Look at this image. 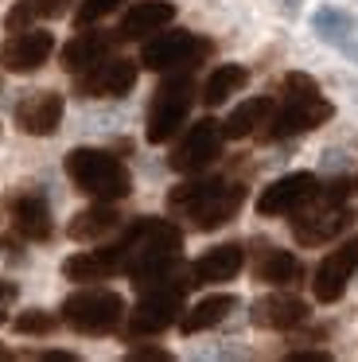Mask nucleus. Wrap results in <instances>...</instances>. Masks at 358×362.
Returning a JSON list of instances; mask_svg holds the SVG:
<instances>
[{
	"instance_id": "obj_1",
	"label": "nucleus",
	"mask_w": 358,
	"mask_h": 362,
	"mask_svg": "<svg viewBox=\"0 0 358 362\" xmlns=\"http://www.w3.org/2000/svg\"><path fill=\"white\" fill-rule=\"evenodd\" d=\"M121 245H125V273L132 276V284L152 288L179 261L183 234H179V226H171L163 218H140L125 230Z\"/></svg>"
},
{
	"instance_id": "obj_2",
	"label": "nucleus",
	"mask_w": 358,
	"mask_h": 362,
	"mask_svg": "<svg viewBox=\"0 0 358 362\" xmlns=\"http://www.w3.org/2000/svg\"><path fill=\"white\" fill-rule=\"evenodd\" d=\"M331 102L319 94L316 78L292 71L284 78V110L269 121L265 129V141H288V136H300V133H311L319 129L323 121H331Z\"/></svg>"
},
{
	"instance_id": "obj_3",
	"label": "nucleus",
	"mask_w": 358,
	"mask_h": 362,
	"mask_svg": "<svg viewBox=\"0 0 358 362\" xmlns=\"http://www.w3.org/2000/svg\"><path fill=\"white\" fill-rule=\"evenodd\" d=\"M67 175L82 195L98 199V203H117L132 191V175L117 156L101 148H74L67 152Z\"/></svg>"
},
{
	"instance_id": "obj_4",
	"label": "nucleus",
	"mask_w": 358,
	"mask_h": 362,
	"mask_svg": "<svg viewBox=\"0 0 358 362\" xmlns=\"http://www.w3.org/2000/svg\"><path fill=\"white\" fill-rule=\"evenodd\" d=\"M125 300L109 288H82L62 300V323L74 327L78 335H105L121 323Z\"/></svg>"
},
{
	"instance_id": "obj_5",
	"label": "nucleus",
	"mask_w": 358,
	"mask_h": 362,
	"mask_svg": "<svg viewBox=\"0 0 358 362\" xmlns=\"http://www.w3.org/2000/svg\"><path fill=\"white\" fill-rule=\"evenodd\" d=\"M191 102H195V82L191 74H171L160 90H156L152 105H148V129L144 136L152 144H163L179 133V125L187 121L191 113Z\"/></svg>"
},
{
	"instance_id": "obj_6",
	"label": "nucleus",
	"mask_w": 358,
	"mask_h": 362,
	"mask_svg": "<svg viewBox=\"0 0 358 362\" xmlns=\"http://www.w3.org/2000/svg\"><path fill=\"white\" fill-rule=\"evenodd\" d=\"M187 284L191 281H171L168 284V276H163L160 284L144 288V300L129 312V331L132 335H160V331H168L171 323L179 320V312H183Z\"/></svg>"
},
{
	"instance_id": "obj_7",
	"label": "nucleus",
	"mask_w": 358,
	"mask_h": 362,
	"mask_svg": "<svg viewBox=\"0 0 358 362\" xmlns=\"http://www.w3.org/2000/svg\"><path fill=\"white\" fill-rule=\"evenodd\" d=\"M207 55H210L207 40H195L191 32H163V35H156V40L144 43L140 63H144L148 71H191V66H199Z\"/></svg>"
},
{
	"instance_id": "obj_8",
	"label": "nucleus",
	"mask_w": 358,
	"mask_h": 362,
	"mask_svg": "<svg viewBox=\"0 0 358 362\" xmlns=\"http://www.w3.org/2000/svg\"><path fill=\"white\" fill-rule=\"evenodd\" d=\"M311 199H319V180L311 172H292V175L272 180L269 187L261 191V199H257V214H261V218L296 214V211H304Z\"/></svg>"
},
{
	"instance_id": "obj_9",
	"label": "nucleus",
	"mask_w": 358,
	"mask_h": 362,
	"mask_svg": "<svg viewBox=\"0 0 358 362\" xmlns=\"http://www.w3.org/2000/svg\"><path fill=\"white\" fill-rule=\"evenodd\" d=\"M222 141H226L222 125H218V121H210V117H202L199 125L187 129V136L179 141V148L171 152V160H168L171 172H183V175L202 172L207 164H214V160H218Z\"/></svg>"
},
{
	"instance_id": "obj_10",
	"label": "nucleus",
	"mask_w": 358,
	"mask_h": 362,
	"mask_svg": "<svg viewBox=\"0 0 358 362\" xmlns=\"http://www.w3.org/2000/svg\"><path fill=\"white\" fill-rule=\"evenodd\" d=\"M241 203H246V187H241V183L210 180L207 191L195 199L187 214H191V222H195L199 230H218V226H226V222H230L233 214L241 211Z\"/></svg>"
},
{
	"instance_id": "obj_11",
	"label": "nucleus",
	"mask_w": 358,
	"mask_h": 362,
	"mask_svg": "<svg viewBox=\"0 0 358 362\" xmlns=\"http://www.w3.org/2000/svg\"><path fill=\"white\" fill-rule=\"evenodd\" d=\"M354 269H358V238H350V242H342L339 250H331L319 261L316 281H311V292H316L319 304H335V300L347 292Z\"/></svg>"
},
{
	"instance_id": "obj_12",
	"label": "nucleus",
	"mask_w": 358,
	"mask_h": 362,
	"mask_svg": "<svg viewBox=\"0 0 358 362\" xmlns=\"http://www.w3.org/2000/svg\"><path fill=\"white\" fill-rule=\"evenodd\" d=\"M137 86V63L129 59H101L98 66L78 74V94L82 98H125L129 90Z\"/></svg>"
},
{
	"instance_id": "obj_13",
	"label": "nucleus",
	"mask_w": 358,
	"mask_h": 362,
	"mask_svg": "<svg viewBox=\"0 0 358 362\" xmlns=\"http://www.w3.org/2000/svg\"><path fill=\"white\" fill-rule=\"evenodd\" d=\"M54 51V35L51 32H35V28H23L12 40L0 47V66L8 74H31L51 59Z\"/></svg>"
},
{
	"instance_id": "obj_14",
	"label": "nucleus",
	"mask_w": 358,
	"mask_h": 362,
	"mask_svg": "<svg viewBox=\"0 0 358 362\" xmlns=\"http://www.w3.org/2000/svg\"><path fill=\"white\" fill-rule=\"evenodd\" d=\"M354 226V211L347 203H323V211L316 214H304V218H292V238L300 245H323V242H335L342 230Z\"/></svg>"
},
{
	"instance_id": "obj_15",
	"label": "nucleus",
	"mask_w": 358,
	"mask_h": 362,
	"mask_svg": "<svg viewBox=\"0 0 358 362\" xmlns=\"http://www.w3.org/2000/svg\"><path fill=\"white\" fill-rule=\"evenodd\" d=\"M16 125L28 136H51L62 125V98L54 90H39V94L23 98L16 105Z\"/></svg>"
},
{
	"instance_id": "obj_16",
	"label": "nucleus",
	"mask_w": 358,
	"mask_h": 362,
	"mask_svg": "<svg viewBox=\"0 0 358 362\" xmlns=\"http://www.w3.org/2000/svg\"><path fill=\"white\" fill-rule=\"evenodd\" d=\"M125 269V245L113 242L105 250H86L74 253V257L62 261V276L67 281H105V276L121 273Z\"/></svg>"
},
{
	"instance_id": "obj_17",
	"label": "nucleus",
	"mask_w": 358,
	"mask_h": 362,
	"mask_svg": "<svg viewBox=\"0 0 358 362\" xmlns=\"http://www.w3.org/2000/svg\"><path fill=\"white\" fill-rule=\"evenodd\" d=\"M171 20H175V4H168V0H140V4H132L125 12L121 28H117V40H144V35L168 28Z\"/></svg>"
},
{
	"instance_id": "obj_18",
	"label": "nucleus",
	"mask_w": 358,
	"mask_h": 362,
	"mask_svg": "<svg viewBox=\"0 0 358 362\" xmlns=\"http://www.w3.org/2000/svg\"><path fill=\"white\" fill-rule=\"evenodd\" d=\"M12 226L20 238L28 242H47L54 234V222H51V206H47L43 195L28 191V195L12 199Z\"/></svg>"
},
{
	"instance_id": "obj_19",
	"label": "nucleus",
	"mask_w": 358,
	"mask_h": 362,
	"mask_svg": "<svg viewBox=\"0 0 358 362\" xmlns=\"http://www.w3.org/2000/svg\"><path fill=\"white\" fill-rule=\"evenodd\" d=\"M246 265V250L241 245H218V250L202 253L199 261L191 265V284H222V281H233Z\"/></svg>"
},
{
	"instance_id": "obj_20",
	"label": "nucleus",
	"mask_w": 358,
	"mask_h": 362,
	"mask_svg": "<svg viewBox=\"0 0 358 362\" xmlns=\"http://www.w3.org/2000/svg\"><path fill=\"white\" fill-rule=\"evenodd\" d=\"M253 327H265V331H288V327H300L308 320V304L296 296H265L253 304Z\"/></svg>"
},
{
	"instance_id": "obj_21",
	"label": "nucleus",
	"mask_w": 358,
	"mask_h": 362,
	"mask_svg": "<svg viewBox=\"0 0 358 362\" xmlns=\"http://www.w3.org/2000/svg\"><path fill=\"white\" fill-rule=\"evenodd\" d=\"M109 43H113V40L101 35V32H78L74 40L62 47V71L82 74V71H90V66H98L101 59H105Z\"/></svg>"
},
{
	"instance_id": "obj_22",
	"label": "nucleus",
	"mask_w": 358,
	"mask_h": 362,
	"mask_svg": "<svg viewBox=\"0 0 358 362\" xmlns=\"http://www.w3.org/2000/svg\"><path fill=\"white\" fill-rule=\"evenodd\" d=\"M233 308H238V296H233V292H218V296L199 300V304L179 320V327H183V335H199V331H207V327H218Z\"/></svg>"
},
{
	"instance_id": "obj_23",
	"label": "nucleus",
	"mask_w": 358,
	"mask_h": 362,
	"mask_svg": "<svg viewBox=\"0 0 358 362\" xmlns=\"http://www.w3.org/2000/svg\"><path fill=\"white\" fill-rule=\"evenodd\" d=\"M300 276H304V265L284 250H269V245H265V253L257 257V281L272 284V288H288V284H296Z\"/></svg>"
},
{
	"instance_id": "obj_24",
	"label": "nucleus",
	"mask_w": 358,
	"mask_h": 362,
	"mask_svg": "<svg viewBox=\"0 0 358 362\" xmlns=\"http://www.w3.org/2000/svg\"><path fill=\"white\" fill-rule=\"evenodd\" d=\"M269 117H272V98H249V102H241L238 110L222 121V133L230 136V141H241V136L257 133V125H265Z\"/></svg>"
},
{
	"instance_id": "obj_25",
	"label": "nucleus",
	"mask_w": 358,
	"mask_h": 362,
	"mask_svg": "<svg viewBox=\"0 0 358 362\" xmlns=\"http://www.w3.org/2000/svg\"><path fill=\"white\" fill-rule=\"evenodd\" d=\"M117 222H121V214H117L109 203H101V206H90V211L74 214L70 226H67V234L74 238V242H98V238H105Z\"/></svg>"
},
{
	"instance_id": "obj_26",
	"label": "nucleus",
	"mask_w": 358,
	"mask_h": 362,
	"mask_svg": "<svg viewBox=\"0 0 358 362\" xmlns=\"http://www.w3.org/2000/svg\"><path fill=\"white\" fill-rule=\"evenodd\" d=\"M70 4H74V0H20V4L4 16V24H8V32H23V28H31L35 20L62 16Z\"/></svg>"
},
{
	"instance_id": "obj_27",
	"label": "nucleus",
	"mask_w": 358,
	"mask_h": 362,
	"mask_svg": "<svg viewBox=\"0 0 358 362\" xmlns=\"http://www.w3.org/2000/svg\"><path fill=\"white\" fill-rule=\"evenodd\" d=\"M246 82H249V71H246V66H238V63L218 66V71L207 78V86H202V102H207V105H222L226 98L238 94Z\"/></svg>"
},
{
	"instance_id": "obj_28",
	"label": "nucleus",
	"mask_w": 358,
	"mask_h": 362,
	"mask_svg": "<svg viewBox=\"0 0 358 362\" xmlns=\"http://www.w3.org/2000/svg\"><path fill=\"white\" fill-rule=\"evenodd\" d=\"M316 28H319V35H323V40L342 43V35L350 32V20L342 16V12H335V8H319L316 12ZM342 47H347V43H342Z\"/></svg>"
},
{
	"instance_id": "obj_29",
	"label": "nucleus",
	"mask_w": 358,
	"mask_h": 362,
	"mask_svg": "<svg viewBox=\"0 0 358 362\" xmlns=\"http://www.w3.org/2000/svg\"><path fill=\"white\" fill-rule=\"evenodd\" d=\"M12 327L20 331V335H51V331L59 327V320L47 315V312H23V315H16Z\"/></svg>"
},
{
	"instance_id": "obj_30",
	"label": "nucleus",
	"mask_w": 358,
	"mask_h": 362,
	"mask_svg": "<svg viewBox=\"0 0 358 362\" xmlns=\"http://www.w3.org/2000/svg\"><path fill=\"white\" fill-rule=\"evenodd\" d=\"M117 4H121V0H82V4H78V12H74V24L78 28L98 24V20H105L109 12H117Z\"/></svg>"
},
{
	"instance_id": "obj_31",
	"label": "nucleus",
	"mask_w": 358,
	"mask_h": 362,
	"mask_svg": "<svg viewBox=\"0 0 358 362\" xmlns=\"http://www.w3.org/2000/svg\"><path fill=\"white\" fill-rule=\"evenodd\" d=\"M358 195V180L354 175H339V180H331L327 183V187H319V199H323V203H347V199H354Z\"/></svg>"
},
{
	"instance_id": "obj_32",
	"label": "nucleus",
	"mask_w": 358,
	"mask_h": 362,
	"mask_svg": "<svg viewBox=\"0 0 358 362\" xmlns=\"http://www.w3.org/2000/svg\"><path fill=\"white\" fill-rule=\"evenodd\" d=\"M125 358H132V362H168L171 354L168 351H160V346H132Z\"/></svg>"
},
{
	"instance_id": "obj_33",
	"label": "nucleus",
	"mask_w": 358,
	"mask_h": 362,
	"mask_svg": "<svg viewBox=\"0 0 358 362\" xmlns=\"http://www.w3.org/2000/svg\"><path fill=\"white\" fill-rule=\"evenodd\" d=\"M31 358H39V362H74L78 354H70V351H35Z\"/></svg>"
},
{
	"instance_id": "obj_34",
	"label": "nucleus",
	"mask_w": 358,
	"mask_h": 362,
	"mask_svg": "<svg viewBox=\"0 0 358 362\" xmlns=\"http://www.w3.org/2000/svg\"><path fill=\"white\" fill-rule=\"evenodd\" d=\"M288 358L292 362H331V354L327 351H292Z\"/></svg>"
},
{
	"instance_id": "obj_35",
	"label": "nucleus",
	"mask_w": 358,
	"mask_h": 362,
	"mask_svg": "<svg viewBox=\"0 0 358 362\" xmlns=\"http://www.w3.org/2000/svg\"><path fill=\"white\" fill-rule=\"evenodd\" d=\"M272 4H277L284 16H296V12H300V0H272Z\"/></svg>"
},
{
	"instance_id": "obj_36",
	"label": "nucleus",
	"mask_w": 358,
	"mask_h": 362,
	"mask_svg": "<svg viewBox=\"0 0 358 362\" xmlns=\"http://www.w3.org/2000/svg\"><path fill=\"white\" fill-rule=\"evenodd\" d=\"M16 300V284H0V308Z\"/></svg>"
},
{
	"instance_id": "obj_37",
	"label": "nucleus",
	"mask_w": 358,
	"mask_h": 362,
	"mask_svg": "<svg viewBox=\"0 0 358 362\" xmlns=\"http://www.w3.org/2000/svg\"><path fill=\"white\" fill-rule=\"evenodd\" d=\"M0 358H12V351H4V346H0Z\"/></svg>"
},
{
	"instance_id": "obj_38",
	"label": "nucleus",
	"mask_w": 358,
	"mask_h": 362,
	"mask_svg": "<svg viewBox=\"0 0 358 362\" xmlns=\"http://www.w3.org/2000/svg\"><path fill=\"white\" fill-rule=\"evenodd\" d=\"M0 323H4V312H0Z\"/></svg>"
}]
</instances>
